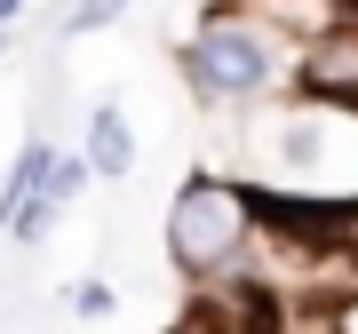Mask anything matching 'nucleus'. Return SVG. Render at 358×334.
<instances>
[{"label": "nucleus", "mask_w": 358, "mask_h": 334, "mask_svg": "<svg viewBox=\"0 0 358 334\" xmlns=\"http://www.w3.org/2000/svg\"><path fill=\"white\" fill-rule=\"evenodd\" d=\"M247 247H255V207H247V183L192 175L176 199H167V263H176L192 286L239 279Z\"/></svg>", "instance_id": "nucleus-1"}, {"label": "nucleus", "mask_w": 358, "mask_h": 334, "mask_svg": "<svg viewBox=\"0 0 358 334\" xmlns=\"http://www.w3.org/2000/svg\"><path fill=\"white\" fill-rule=\"evenodd\" d=\"M287 56L294 48L271 32V16L239 8V0H215L207 24L183 40V80H192L207 103H247V96H263L271 80H279Z\"/></svg>", "instance_id": "nucleus-2"}, {"label": "nucleus", "mask_w": 358, "mask_h": 334, "mask_svg": "<svg viewBox=\"0 0 358 334\" xmlns=\"http://www.w3.org/2000/svg\"><path fill=\"white\" fill-rule=\"evenodd\" d=\"M80 159L96 167V183H128L136 175V136H128V112H120V103H96V112H88Z\"/></svg>", "instance_id": "nucleus-3"}, {"label": "nucleus", "mask_w": 358, "mask_h": 334, "mask_svg": "<svg viewBox=\"0 0 358 334\" xmlns=\"http://www.w3.org/2000/svg\"><path fill=\"white\" fill-rule=\"evenodd\" d=\"M48 167H56V143H48V136H24V143H16L8 175H0V231H8V215L40 191V183H48Z\"/></svg>", "instance_id": "nucleus-4"}, {"label": "nucleus", "mask_w": 358, "mask_h": 334, "mask_svg": "<svg viewBox=\"0 0 358 334\" xmlns=\"http://www.w3.org/2000/svg\"><path fill=\"white\" fill-rule=\"evenodd\" d=\"M88 183H96V167H88V159H80V152H56V167H48V183H40V191H48L56 207H72Z\"/></svg>", "instance_id": "nucleus-5"}, {"label": "nucleus", "mask_w": 358, "mask_h": 334, "mask_svg": "<svg viewBox=\"0 0 358 334\" xmlns=\"http://www.w3.org/2000/svg\"><path fill=\"white\" fill-rule=\"evenodd\" d=\"M64 310H72V319H112L120 295H112V279H72L64 286Z\"/></svg>", "instance_id": "nucleus-6"}, {"label": "nucleus", "mask_w": 358, "mask_h": 334, "mask_svg": "<svg viewBox=\"0 0 358 334\" xmlns=\"http://www.w3.org/2000/svg\"><path fill=\"white\" fill-rule=\"evenodd\" d=\"M120 16H128V0H72L64 32H96V24H120Z\"/></svg>", "instance_id": "nucleus-7"}, {"label": "nucleus", "mask_w": 358, "mask_h": 334, "mask_svg": "<svg viewBox=\"0 0 358 334\" xmlns=\"http://www.w3.org/2000/svg\"><path fill=\"white\" fill-rule=\"evenodd\" d=\"M16 16H24V0H0V32H8V24H16Z\"/></svg>", "instance_id": "nucleus-8"}, {"label": "nucleus", "mask_w": 358, "mask_h": 334, "mask_svg": "<svg viewBox=\"0 0 358 334\" xmlns=\"http://www.w3.org/2000/svg\"><path fill=\"white\" fill-rule=\"evenodd\" d=\"M231 334H287V326H231Z\"/></svg>", "instance_id": "nucleus-9"}, {"label": "nucleus", "mask_w": 358, "mask_h": 334, "mask_svg": "<svg viewBox=\"0 0 358 334\" xmlns=\"http://www.w3.org/2000/svg\"><path fill=\"white\" fill-rule=\"evenodd\" d=\"M0 48H8V32H0Z\"/></svg>", "instance_id": "nucleus-10"}]
</instances>
